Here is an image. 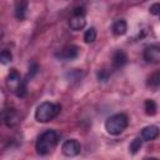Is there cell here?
Instances as JSON below:
<instances>
[{"instance_id":"obj_3","label":"cell","mask_w":160,"mask_h":160,"mask_svg":"<svg viewBox=\"0 0 160 160\" xmlns=\"http://www.w3.org/2000/svg\"><path fill=\"white\" fill-rule=\"evenodd\" d=\"M128 122H129V119L125 114H122V112L115 114V115L108 118V120L105 121V130L110 135H119L126 129Z\"/></svg>"},{"instance_id":"obj_19","label":"cell","mask_w":160,"mask_h":160,"mask_svg":"<svg viewBox=\"0 0 160 160\" xmlns=\"http://www.w3.org/2000/svg\"><path fill=\"white\" fill-rule=\"evenodd\" d=\"M149 85L152 88H158L160 85V72L159 71H156L155 74H152L149 78Z\"/></svg>"},{"instance_id":"obj_8","label":"cell","mask_w":160,"mask_h":160,"mask_svg":"<svg viewBox=\"0 0 160 160\" xmlns=\"http://www.w3.org/2000/svg\"><path fill=\"white\" fill-rule=\"evenodd\" d=\"M159 135V129L158 126L155 125H149V126H145L142 130H141V136L144 140L146 141H150V140H155Z\"/></svg>"},{"instance_id":"obj_4","label":"cell","mask_w":160,"mask_h":160,"mask_svg":"<svg viewBox=\"0 0 160 160\" xmlns=\"http://www.w3.org/2000/svg\"><path fill=\"white\" fill-rule=\"evenodd\" d=\"M81 150V145L76 139H68L62 142L61 151L65 156H76Z\"/></svg>"},{"instance_id":"obj_2","label":"cell","mask_w":160,"mask_h":160,"mask_svg":"<svg viewBox=\"0 0 160 160\" xmlns=\"http://www.w3.org/2000/svg\"><path fill=\"white\" fill-rule=\"evenodd\" d=\"M61 110L60 104H52L49 101L41 102L35 110V119L39 122H48L52 120Z\"/></svg>"},{"instance_id":"obj_5","label":"cell","mask_w":160,"mask_h":160,"mask_svg":"<svg viewBox=\"0 0 160 160\" xmlns=\"http://www.w3.org/2000/svg\"><path fill=\"white\" fill-rule=\"evenodd\" d=\"M144 59L149 62H159L160 61V48L158 45L146 46L142 54Z\"/></svg>"},{"instance_id":"obj_1","label":"cell","mask_w":160,"mask_h":160,"mask_svg":"<svg viewBox=\"0 0 160 160\" xmlns=\"http://www.w3.org/2000/svg\"><path fill=\"white\" fill-rule=\"evenodd\" d=\"M58 139H59V136H58V132L56 131H54V130H46V131H44L39 136V139H38V141L35 144L36 152L39 155H48L56 146Z\"/></svg>"},{"instance_id":"obj_13","label":"cell","mask_w":160,"mask_h":160,"mask_svg":"<svg viewBox=\"0 0 160 160\" xmlns=\"http://www.w3.org/2000/svg\"><path fill=\"white\" fill-rule=\"evenodd\" d=\"M144 106H145V112H146L148 115L152 116V115H155V114H156L158 106H156V102H155L154 100H151V99H148V100H145V102H144Z\"/></svg>"},{"instance_id":"obj_18","label":"cell","mask_w":160,"mask_h":160,"mask_svg":"<svg viewBox=\"0 0 160 160\" xmlns=\"http://www.w3.org/2000/svg\"><path fill=\"white\" fill-rule=\"evenodd\" d=\"M96 76H98V80H99V81L105 82V81L109 80V78H110V72H109V70H106V69H100V70H98Z\"/></svg>"},{"instance_id":"obj_14","label":"cell","mask_w":160,"mask_h":160,"mask_svg":"<svg viewBox=\"0 0 160 160\" xmlns=\"http://www.w3.org/2000/svg\"><path fill=\"white\" fill-rule=\"evenodd\" d=\"M96 40V29L95 28H89L86 31H85V34H84V41L86 42V44H91V42H94Z\"/></svg>"},{"instance_id":"obj_22","label":"cell","mask_w":160,"mask_h":160,"mask_svg":"<svg viewBox=\"0 0 160 160\" xmlns=\"http://www.w3.org/2000/svg\"><path fill=\"white\" fill-rule=\"evenodd\" d=\"M39 70V66L36 62H31L30 64V68H29V74H28V78H32Z\"/></svg>"},{"instance_id":"obj_17","label":"cell","mask_w":160,"mask_h":160,"mask_svg":"<svg viewBox=\"0 0 160 160\" xmlns=\"http://www.w3.org/2000/svg\"><path fill=\"white\" fill-rule=\"evenodd\" d=\"M11 61H12V54H11V51H9V50H2V51L0 52V62L4 64V65H6V64H9V62H11Z\"/></svg>"},{"instance_id":"obj_12","label":"cell","mask_w":160,"mask_h":160,"mask_svg":"<svg viewBox=\"0 0 160 160\" xmlns=\"http://www.w3.org/2000/svg\"><path fill=\"white\" fill-rule=\"evenodd\" d=\"M4 121L8 126H14L18 122V114L14 110H8L4 114Z\"/></svg>"},{"instance_id":"obj_21","label":"cell","mask_w":160,"mask_h":160,"mask_svg":"<svg viewBox=\"0 0 160 160\" xmlns=\"http://www.w3.org/2000/svg\"><path fill=\"white\" fill-rule=\"evenodd\" d=\"M68 76H69V79H71L72 81H78V80H80V78H81V71H79L78 69H74V70H71L70 72H68Z\"/></svg>"},{"instance_id":"obj_9","label":"cell","mask_w":160,"mask_h":160,"mask_svg":"<svg viewBox=\"0 0 160 160\" xmlns=\"http://www.w3.org/2000/svg\"><path fill=\"white\" fill-rule=\"evenodd\" d=\"M128 62V55L122 50H116L112 55V65L115 68H122Z\"/></svg>"},{"instance_id":"obj_15","label":"cell","mask_w":160,"mask_h":160,"mask_svg":"<svg viewBox=\"0 0 160 160\" xmlns=\"http://www.w3.org/2000/svg\"><path fill=\"white\" fill-rule=\"evenodd\" d=\"M20 81H21V79H20L19 72H18L15 69H12V70L10 71L9 76H8V82H9L10 85H15V89H16V86L20 84Z\"/></svg>"},{"instance_id":"obj_7","label":"cell","mask_w":160,"mask_h":160,"mask_svg":"<svg viewBox=\"0 0 160 160\" xmlns=\"http://www.w3.org/2000/svg\"><path fill=\"white\" fill-rule=\"evenodd\" d=\"M79 55V48L76 45H68L65 46L61 52H60V56L62 59H66V60H72V59H76Z\"/></svg>"},{"instance_id":"obj_20","label":"cell","mask_w":160,"mask_h":160,"mask_svg":"<svg viewBox=\"0 0 160 160\" xmlns=\"http://www.w3.org/2000/svg\"><path fill=\"white\" fill-rule=\"evenodd\" d=\"M15 92H16V96H19V98H24L26 95V84H25V81H20V84L15 89Z\"/></svg>"},{"instance_id":"obj_11","label":"cell","mask_w":160,"mask_h":160,"mask_svg":"<svg viewBox=\"0 0 160 160\" xmlns=\"http://www.w3.org/2000/svg\"><path fill=\"white\" fill-rule=\"evenodd\" d=\"M126 30H128V24H126V21L122 20V19L115 21L114 25H112V32H114L116 36L124 35V34L126 32Z\"/></svg>"},{"instance_id":"obj_16","label":"cell","mask_w":160,"mask_h":160,"mask_svg":"<svg viewBox=\"0 0 160 160\" xmlns=\"http://www.w3.org/2000/svg\"><path fill=\"white\" fill-rule=\"evenodd\" d=\"M141 145H142V140H141L140 138H135V139L130 142V145H129V151H130V154H136V152L141 149Z\"/></svg>"},{"instance_id":"obj_23","label":"cell","mask_w":160,"mask_h":160,"mask_svg":"<svg viewBox=\"0 0 160 160\" xmlns=\"http://www.w3.org/2000/svg\"><path fill=\"white\" fill-rule=\"evenodd\" d=\"M72 15H75V16H85V9L82 6H80V8L78 6V8L74 9Z\"/></svg>"},{"instance_id":"obj_24","label":"cell","mask_w":160,"mask_h":160,"mask_svg":"<svg viewBox=\"0 0 160 160\" xmlns=\"http://www.w3.org/2000/svg\"><path fill=\"white\" fill-rule=\"evenodd\" d=\"M159 10H160V5L158 2H155V4H152L150 6V12L152 15H159Z\"/></svg>"},{"instance_id":"obj_10","label":"cell","mask_w":160,"mask_h":160,"mask_svg":"<svg viewBox=\"0 0 160 160\" xmlns=\"http://www.w3.org/2000/svg\"><path fill=\"white\" fill-rule=\"evenodd\" d=\"M85 25H86L85 16H75V15H72V18L69 20V26H70V29L74 30V31L81 30Z\"/></svg>"},{"instance_id":"obj_6","label":"cell","mask_w":160,"mask_h":160,"mask_svg":"<svg viewBox=\"0 0 160 160\" xmlns=\"http://www.w3.org/2000/svg\"><path fill=\"white\" fill-rule=\"evenodd\" d=\"M28 11V0H16L15 1V9L14 15L18 20H24Z\"/></svg>"}]
</instances>
